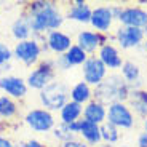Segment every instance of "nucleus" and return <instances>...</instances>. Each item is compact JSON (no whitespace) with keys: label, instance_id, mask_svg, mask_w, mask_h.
<instances>
[{"label":"nucleus","instance_id":"obj_6","mask_svg":"<svg viewBox=\"0 0 147 147\" xmlns=\"http://www.w3.org/2000/svg\"><path fill=\"white\" fill-rule=\"evenodd\" d=\"M24 123L34 133L45 134L48 131H53V128L56 126V118L53 112L43 109V107H32L24 115Z\"/></svg>","mask_w":147,"mask_h":147},{"label":"nucleus","instance_id":"obj_14","mask_svg":"<svg viewBox=\"0 0 147 147\" xmlns=\"http://www.w3.org/2000/svg\"><path fill=\"white\" fill-rule=\"evenodd\" d=\"M114 22H115V18L112 15L110 5H99V7L93 8L91 19H90V26L93 27V30L107 35L112 30Z\"/></svg>","mask_w":147,"mask_h":147},{"label":"nucleus","instance_id":"obj_9","mask_svg":"<svg viewBox=\"0 0 147 147\" xmlns=\"http://www.w3.org/2000/svg\"><path fill=\"white\" fill-rule=\"evenodd\" d=\"M107 75H109V69L104 66L102 61L96 55L88 56V59L82 66V77H83L82 80L86 82L93 88H96L99 83H102Z\"/></svg>","mask_w":147,"mask_h":147},{"label":"nucleus","instance_id":"obj_3","mask_svg":"<svg viewBox=\"0 0 147 147\" xmlns=\"http://www.w3.org/2000/svg\"><path fill=\"white\" fill-rule=\"evenodd\" d=\"M69 93L70 90L67 88V85H64L59 80H55L38 93V101L43 109L50 112H59L70 101Z\"/></svg>","mask_w":147,"mask_h":147},{"label":"nucleus","instance_id":"obj_19","mask_svg":"<svg viewBox=\"0 0 147 147\" xmlns=\"http://www.w3.org/2000/svg\"><path fill=\"white\" fill-rule=\"evenodd\" d=\"M83 120L96 123V125H102L104 121H107V106H104L99 101H90L88 104L83 106Z\"/></svg>","mask_w":147,"mask_h":147},{"label":"nucleus","instance_id":"obj_1","mask_svg":"<svg viewBox=\"0 0 147 147\" xmlns=\"http://www.w3.org/2000/svg\"><path fill=\"white\" fill-rule=\"evenodd\" d=\"M27 19H29L32 37L42 43L48 32L59 30L66 21V16L63 13V8L56 2H45V0H35L29 2L24 7Z\"/></svg>","mask_w":147,"mask_h":147},{"label":"nucleus","instance_id":"obj_7","mask_svg":"<svg viewBox=\"0 0 147 147\" xmlns=\"http://www.w3.org/2000/svg\"><path fill=\"white\" fill-rule=\"evenodd\" d=\"M112 40L120 48V51H126V50H136V48L142 47L146 35H144V30L138 29V27L118 26L114 32Z\"/></svg>","mask_w":147,"mask_h":147},{"label":"nucleus","instance_id":"obj_13","mask_svg":"<svg viewBox=\"0 0 147 147\" xmlns=\"http://www.w3.org/2000/svg\"><path fill=\"white\" fill-rule=\"evenodd\" d=\"M96 56L102 61V64L109 69V72H118L125 63V59L121 56L120 48L109 38V42L102 45L99 48V51L96 53Z\"/></svg>","mask_w":147,"mask_h":147},{"label":"nucleus","instance_id":"obj_10","mask_svg":"<svg viewBox=\"0 0 147 147\" xmlns=\"http://www.w3.org/2000/svg\"><path fill=\"white\" fill-rule=\"evenodd\" d=\"M72 45L74 40L70 34L64 32V30H51L45 35L43 42H42L43 53H53L56 56L66 55Z\"/></svg>","mask_w":147,"mask_h":147},{"label":"nucleus","instance_id":"obj_2","mask_svg":"<svg viewBox=\"0 0 147 147\" xmlns=\"http://www.w3.org/2000/svg\"><path fill=\"white\" fill-rule=\"evenodd\" d=\"M94 90V99L102 102L104 106H110L114 102H128L131 88L118 72H109L106 80L99 83Z\"/></svg>","mask_w":147,"mask_h":147},{"label":"nucleus","instance_id":"obj_16","mask_svg":"<svg viewBox=\"0 0 147 147\" xmlns=\"http://www.w3.org/2000/svg\"><path fill=\"white\" fill-rule=\"evenodd\" d=\"M118 74L121 75V78L129 85V88L133 90H139L144 88V82H142V72L138 63L131 61V59H125V63L121 66V69L118 70Z\"/></svg>","mask_w":147,"mask_h":147},{"label":"nucleus","instance_id":"obj_22","mask_svg":"<svg viewBox=\"0 0 147 147\" xmlns=\"http://www.w3.org/2000/svg\"><path fill=\"white\" fill-rule=\"evenodd\" d=\"M69 98H70V101H74V102L85 106V104H88L90 101L94 99V90H93V86H90L86 82L80 80L70 88Z\"/></svg>","mask_w":147,"mask_h":147},{"label":"nucleus","instance_id":"obj_8","mask_svg":"<svg viewBox=\"0 0 147 147\" xmlns=\"http://www.w3.org/2000/svg\"><path fill=\"white\" fill-rule=\"evenodd\" d=\"M107 121L118 129H131L136 125V115L128 102H114L107 106Z\"/></svg>","mask_w":147,"mask_h":147},{"label":"nucleus","instance_id":"obj_31","mask_svg":"<svg viewBox=\"0 0 147 147\" xmlns=\"http://www.w3.org/2000/svg\"><path fill=\"white\" fill-rule=\"evenodd\" d=\"M136 146L138 147H147V133L141 131L136 138Z\"/></svg>","mask_w":147,"mask_h":147},{"label":"nucleus","instance_id":"obj_29","mask_svg":"<svg viewBox=\"0 0 147 147\" xmlns=\"http://www.w3.org/2000/svg\"><path fill=\"white\" fill-rule=\"evenodd\" d=\"M59 147H90V146L86 142H83L80 138H75V139H72V141H67V142L59 144Z\"/></svg>","mask_w":147,"mask_h":147},{"label":"nucleus","instance_id":"obj_30","mask_svg":"<svg viewBox=\"0 0 147 147\" xmlns=\"http://www.w3.org/2000/svg\"><path fill=\"white\" fill-rule=\"evenodd\" d=\"M0 147H21V142L16 144V142H13L10 138L0 134Z\"/></svg>","mask_w":147,"mask_h":147},{"label":"nucleus","instance_id":"obj_12","mask_svg":"<svg viewBox=\"0 0 147 147\" xmlns=\"http://www.w3.org/2000/svg\"><path fill=\"white\" fill-rule=\"evenodd\" d=\"M0 90L5 93V96L18 101V99H24L27 96L29 86L26 83V78L8 74V75L0 77Z\"/></svg>","mask_w":147,"mask_h":147},{"label":"nucleus","instance_id":"obj_26","mask_svg":"<svg viewBox=\"0 0 147 147\" xmlns=\"http://www.w3.org/2000/svg\"><path fill=\"white\" fill-rule=\"evenodd\" d=\"M121 129H118L115 125L109 123V121H104L101 125V139H102V144H110L114 146L120 141V136H121Z\"/></svg>","mask_w":147,"mask_h":147},{"label":"nucleus","instance_id":"obj_28","mask_svg":"<svg viewBox=\"0 0 147 147\" xmlns=\"http://www.w3.org/2000/svg\"><path fill=\"white\" fill-rule=\"evenodd\" d=\"M13 63V48H10L5 42H0V66Z\"/></svg>","mask_w":147,"mask_h":147},{"label":"nucleus","instance_id":"obj_27","mask_svg":"<svg viewBox=\"0 0 147 147\" xmlns=\"http://www.w3.org/2000/svg\"><path fill=\"white\" fill-rule=\"evenodd\" d=\"M51 136L55 138L59 144L67 142V141H72V139H75V138H78V136H75V134L69 129V125L61 123V121L56 123V126L53 128V131H51Z\"/></svg>","mask_w":147,"mask_h":147},{"label":"nucleus","instance_id":"obj_17","mask_svg":"<svg viewBox=\"0 0 147 147\" xmlns=\"http://www.w3.org/2000/svg\"><path fill=\"white\" fill-rule=\"evenodd\" d=\"M91 13H93V8L90 7L88 2L75 0V2L69 3L64 16H66V19L74 21V22H78V24H90Z\"/></svg>","mask_w":147,"mask_h":147},{"label":"nucleus","instance_id":"obj_25","mask_svg":"<svg viewBox=\"0 0 147 147\" xmlns=\"http://www.w3.org/2000/svg\"><path fill=\"white\" fill-rule=\"evenodd\" d=\"M64 58H66V61H67V64L70 66V69L72 67H77V66H83L85 64V61L88 59V55L82 50L78 45H75L74 43L72 47L69 48V51L64 55Z\"/></svg>","mask_w":147,"mask_h":147},{"label":"nucleus","instance_id":"obj_21","mask_svg":"<svg viewBox=\"0 0 147 147\" xmlns=\"http://www.w3.org/2000/svg\"><path fill=\"white\" fill-rule=\"evenodd\" d=\"M10 32H11V37H13L16 42H24V40L32 38V29H30L29 19H27L24 11L13 21V24H11V27H10Z\"/></svg>","mask_w":147,"mask_h":147},{"label":"nucleus","instance_id":"obj_33","mask_svg":"<svg viewBox=\"0 0 147 147\" xmlns=\"http://www.w3.org/2000/svg\"><path fill=\"white\" fill-rule=\"evenodd\" d=\"M69 129L75 134V136H78V131H80V120L74 121V123H69Z\"/></svg>","mask_w":147,"mask_h":147},{"label":"nucleus","instance_id":"obj_35","mask_svg":"<svg viewBox=\"0 0 147 147\" xmlns=\"http://www.w3.org/2000/svg\"><path fill=\"white\" fill-rule=\"evenodd\" d=\"M142 126H144V131L147 133V118H146V120L142 121Z\"/></svg>","mask_w":147,"mask_h":147},{"label":"nucleus","instance_id":"obj_38","mask_svg":"<svg viewBox=\"0 0 147 147\" xmlns=\"http://www.w3.org/2000/svg\"><path fill=\"white\" fill-rule=\"evenodd\" d=\"M0 34H2V27H0Z\"/></svg>","mask_w":147,"mask_h":147},{"label":"nucleus","instance_id":"obj_24","mask_svg":"<svg viewBox=\"0 0 147 147\" xmlns=\"http://www.w3.org/2000/svg\"><path fill=\"white\" fill-rule=\"evenodd\" d=\"M19 106L15 99H11L8 96L2 94L0 96V118L3 120H11L18 115Z\"/></svg>","mask_w":147,"mask_h":147},{"label":"nucleus","instance_id":"obj_34","mask_svg":"<svg viewBox=\"0 0 147 147\" xmlns=\"http://www.w3.org/2000/svg\"><path fill=\"white\" fill-rule=\"evenodd\" d=\"M142 48H144V51H146V55H147V38L144 40V45H142Z\"/></svg>","mask_w":147,"mask_h":147},{"label":"nucleus","instance_id":"obj_23","mask_svg":"<svg viewBox=\"0 0 147 147\" xmlns=\"http://www.w3.org/2000/svg\"><path fill=\"white\" fill-rule=\"evenodd\" d=\"M82 117H83V106L74 102V101H69L63 109L59 110V121L66 123V125L82 120Z\"/></svg>","mask_w":147,"mask_h":147},{"label":"nucleus","instance_id":"obj_4","mask_svg":"<svg viewBox=\"0 0 147 147\" xmlns=\"http://www.w3.org/2000/svg\"><path fill=\"white\" fill-rule=\"evenodd\" d=\"M56 74L58 70L55 67V61L51 58H45L27 74L26 83L30 90L40 93L43 88H47L48 85L56 80Z\"/></svg>","mask_w":147,"mask_h":147},{"label":"nucleus","instance_id":"obj_37","mask_svg":"<svg viewBox=\"0 0 147 147\" xmlns=\"http://www.w3.org/2000/svg\"><path fill=\"white\" fill-rule=\"evenodd\" d=\"M120 147H133V146H129V144H121Z\"/></svg>","mask_w":147,"mask_h":147},{"label":"nucleus","instance_id":"obj_36","mask_svg":"<svg viewBox=\"0 0 147 147\" xmlns=\"http://www.w3.org/2000/svg\"><path fill=\"white\" fill-rule=\"evenodd\" d=\"M142 30H144V35H146V38H147V26H146V27H144V29H142Z\"/></svg>","mask_w":147,"mask_h":147},{"label":"nucleus","instance_id":"obj_11","mask_svg":"<svg viewBox=\"0 0 147 147\" xmlns=\"http://www.w3.org/2000/svg\"><path fill=\"white\" fill-rule=\"evenodd\" d=\"M109 38H110L109 35L99 34V32H96V30L83 29V30H78L77 32L75 45H78L88 56H93L99 51V48L102 47L106 42H109Z\"/></svg>","mask_w":147,"mask_h":147},{"label":"nucleus","instance_id":"obj_18","mask_svg":"<svg viewBox=\"0 0 147 147\" xmlns=\"http://www.w3.org/2000/svg\"><path fill=\"white\" fill-rule=\"evenodd\" d=\"M78 138L83 142L88 144L90 147H99L102 144V139H101V125H96V123H91V121H86L82 118Z\"/></svg>","mask_w":147,"mask_h":147},{"label":"nucleus","instance_id":"obj_32","mask_svg":"<svg viewBox=\"0 0 147 147\" xmlns=\"http://www.w3.org/2000/svg\"><path fill=\"white\" fill-rule=\"evenodd\" d=\"M21 147H47L43 142H40V141L37 139H29L26 141V142H21Z\"/></svg>","mask_w":147,"mask_h":147},{"label":"nucleus","instance_id":"obj_20","mask_svg":"<svg viewBox=\"0 0 147 147\" xmlns=\"http://www.w3.org/2000/svg\"><path fill=\"white\" fill-rule=\"evenodd\" d=\"M128 106L134 112L136 117H141L142 120L147 118V88L133 90L128 99Z\"/></svg>","mask_w":147,"mask_h":147},{"label":"nucleus","instance_id":"obj_15","mask_svg":"<svg viewBox=\"0 0 147 147\" xmlns=\"http://www.w3.org/2000/svg\"><path fill=\"white\" fill-rule=\"evenodd\" d=\"M118 24L120 26H128V27H138V29H144L147 26V10L139 5L134 7H123L121 15L118 18Z\"/></svg>","mask_w":147,"mask_h":147},{"label":"nucleus","instance_id":"obj_5","mask_svg":"<svg viewBox=\"0 0 147 147\" xmlns=\"http://www.w3.org/2000/svg\"><path fill=\"white\" fill-rule=\"evenodd\" d=\"M42 55H43L42 43L34 37L24 42H16L13 47V59L26 67H35L42 61Z\"/></svg>","mask_w":147,"mask_h":147}]
</instances>
